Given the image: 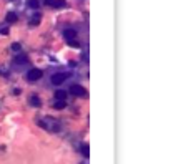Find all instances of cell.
Segmentation results:
<instances>
[{
	"mask_svg": "<svg viewBox=\"0 0 183 164\" xmlns=\"http://www.w3.org/2000/svg\"><path fill=\"white\" fill-rule=\"evenodd\" d=\"M70 93H72L73 96L87 98V90H85L83 86H80V85H73V86L70 88Z\"/></svg>",
	"mask_w": 183,
	"mask_h": 164,
	"instance_id": "cell-1",
	"label": "cell"
},
{
	"mask_svg": "<svg viewBox=\"0 0 183 164\" xmlns=\"http://www.w3.org/2000/svg\"><path fill=\"white\" fill-rule=\"evenodd\" d=\"M42 76H43V73H42V70H39V68H32L29 73H27V78H29L30 81H37V80H40Z\"/></svg>",
	"mask_w": 183,
	"mask_h": 164,
	"instance_id": "cell-2",
	"label": "cell"
},
{
	"mask_svg": "<svg viewBox=\"0 0 183 164\" xmlns=\"http://www.w3.org/2000/svg\"><path fill=\"white\" fill-rule=\"evenodd\" d=\"M65 80H67V75H65V73H55V75L52 76V83H53V85H62Z\"/></svg>",
	"mask_w": 183,
	"mask_h": 164,
	"instance_id": "cell-3",
	"label": "cell"
},
{
	"mask_svg": "<svg viewBox=\"0 0 183 164\" xmlns=\"http://www.w3.org/2000/svg\"><path fill=\"white\" fill-rule=\"evenodd\" d=\"M63 38L65 40H72V38H77V32L73 28H67L63 32Z\"/></svg>",
	"mask_w": 183,
	"mask_h": 164,
	"instance_id": "cell-4",
	"label": "cell"
},
{
	"mask_svg": "<svg viewBox=\"0 0 183 164\" xmlns=\"http://www.w3.org/2000/svg\"><path fill=\"white\" fill-rule=\"evenodd\" d=\"M30 105L35 108H39L40 105H42V101H40V98L37 96V95H33V96H30Z\"/></svg>",
	"mask_w": 183,
	"mask_h": 164,
	"instance_id": "cell-5",
	"label": "cell"
},
{
	"mask_svg": "<svg viewBox=\"0 0 183 164\" xmlns=\"http://www.w3.org/2000/svg\"><path fill=\"white\" fill-rule=\"evenodd\" d=\"M17 18H19V17H17V13H15V12H9V13H7V17H5V20H7L9 23L17 22Z\"/></svg>",
	"mask_w": 183,
	"mask_h": 164,
	"instance_id": "cell-6",
	"label": "cell"
},
{
	"mask_svg": "<svg viewBox=\"0 0 183 164\" xmlns=\"http://www.w3.org/2000/svg\"><path fill=\"white\" fill-rule=\"evenodd\" d=\"M65 101H67V99H57V101H55V105H53V108H55V109H63V108L67 106V103H65Z\"/></svg>",
	"mask_w": 183,
	"mask_h": 164,
	"instance_id": "cell-7",
	"label": "cell"
},
{
	"mask_svg": "<svg viewBox=\"0 0 183 164\" xmlns=\"http://www.w3.org/2000/svg\"><path fill=\"white\" fill-rule=\"evenodd\" d=\"M39 22H40V13H39V12H35V13H33V17H32V20H30V25H32V27H35V25H39Z\"/></svg>",
	"mask_w": 183,
	"mask_h": 164,
	"instance_id": "cell-8",
	"label": "cell"
},
{
	"mask_svg": "<svg viewBox=\"0 0 183 164\" xmlns=\"http://www.w3.org/2000/svg\"><path fill=\"white\" fill-rule=\"evenodd\" d=\"M55 98H57V99H67V91L57 90V91H55Z\"/></svg>",
	"mask_w": 183,
	"mask_h": 164,
	"instance_id": "cell-9",
	"label": "cell"
},
{
	"mask_svg": "<svg viewBox=\"0 0 183 164\" xmlns=\"http://www.w3.org/2000/svg\"><path fill=\"white\" fill-rule=\"evenodd\" d=\"M80 153L83 154V157H90V148H88V144L82 146V148H80Z\"/></svg>",
	"mask_w": 183,
	"mask_h": 164,
	"instance_id": "cell-10",
	"label": "cell"
},
{
	"mask_svg": "<svg viewBox=\"0 0 183 164\" xmlns=\"http://www.w3.org/2000/svg\"><path fill=\"white\" fill-rule=\"evenodd\" d=\"M52 7H55V9L65 7V0H53V5H52Z\"/></svg>",
	"mask_w": 183,
	"mask_h": 164,
	"instance_id": "cell-11",
	"label": "cell"
},
{
	"mask_svg": "<svg viewBox=\"0 0 183 164\" xmlns=\"http://www.w3.org/2000/svg\"><path fill=\"white\" fill-rule=\"evenodd\" d=\"M67 41H68V45H70V47H73V48H78V47H80V43H78V41H77L75 38L67 40Z\"/></svg>",
	"mask_w": 183,
	"mask_h": 164,
	"instance_id": "cell-12",
	"label": "cell"
},
{
	"mask_svg": "<svg viewBox=\"0 0 183 164\" xmlns=\"http://www.w3.org/2000/svg\"><path fill=\"white\" fill-rule=\"evenodd\" d=\"M30 9H39V0H29Z\"/></svg>",
	"mask_w": 183,
	"mask_h": 164,
	"instance_id": "cell-13",
	"label": "cell"
},
{
	"mask_svg": "<svg viewBox=\"0 0 183 164\" xmlns=\"http://www.w3.org/2000/svg\"><path fill=\"white\" fill-rule=\"evenodd\" d=\"M15 61H17V63H27V57L20 55V57H17V58H15Z\"/></svg>",
	"mask_w": 183,
	"mask_h": 164,
	"instance_id": "cell-14",
	"label": "cell"
},
{
	"mask_svg": "<svg viewBox=\"0 0 183 164\" xmlns=\"http://www.w3.org/2000/svg\"><path fill=\"white\" fill-rule=\"evenodd\" d=\"M12 50H13V51H20V50H22V45H20V43H12Z\"/></svg>",
	"mask_w": 183,
	"mask_h": 164,
	"instance_id": "cell-15",
	"label": "cell"
},
{
	"mask_svg": "<svg viewBox=\"0 0 183 164\" xmlns=\"http://www.w3.org/2000/svg\"><path fill=\"white\" fill-rule=\"evenodd\" d=\"M45 5H48V7H52V5H53V0H45Z\"/></svg>",
	"mask_w": 183,
	"mask_h": 164,
	"instance_id": "cell-16",
	"label": "cell"
}]
</instances>
